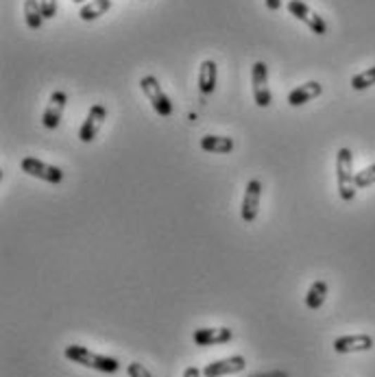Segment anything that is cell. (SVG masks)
Wrapping results in <instances>:
<instances>
[{
    "label": "cell",
    "instance_id": "13",
    "mask_svg": "<svg viewBox=\"0 0 375 377\" xmlns=\"http://www.w3.org/2000/svg\"><path fill=\"white\" fill-rule=\"evenodd\" d=\"M321 92H323V85H321L319 81H307V83L295 87V90H291V94H288V105H291V107H301V105H305V103H310L312 98L321 96Z\"/></svg>",
    "mask_w": 375,
    "mask_h": 377
},
{
    "label": "cell",
    "instance_id": "1",
    "mask_svg": "<svg viewBox=\"0 0 375 377\" xmlns=\"http://www.w3.org/2000/svg\"><path fill=\"white\" fill-rule=\"evenodd\" d=\"M63 356L75 364H81L85 369H94V371H101V373L120 371V362L116 358L101 356V353H94V351H90L87 347H81V345H68L63 349Z\"/></svg>",
    "mask_w": 375,
    "mask_h": 377
},
{
    "label": "cell",
    "instance_id": "8",
    "mask_svg": "<svg viewBox=\"0 0 375 377\" xmlns=\"http://www.w3.org/2000/svg\"><path fill=\"white\" fill-rule=\"evenodd\" d=\"M260 201H262V181L251 179L245 188V196H242V205H240V216L247 225H251L258 218Z\"/></svg>",
    "mask_w": 375,
    "mask_h": 377
},
{
    "label": "cell",
    "instance_id": "4",
    "mask_svg": "<svg viewBox=\"0 0 375 377\" xmlns=\"http://www.w3.org/2000/svg\"><path fill=\"white\" fill-rule=\"evenodd\" d=\"M251 83H253V101L258 107H269L273 103V94L269 87V65L264 61H255L251 68Z\"/></svg>",
    "mask_w": 375,
    "mask_h": 377
},
{
    "label": "cell",
    "instance_id": "15",
    "mask_svg": "<svg viewBox=\"0 0 375 377\" xmlns=\"http://www.w3.org/2000/svg\"><path fill=\"white\" fill-rule=\"evenodd\" d=\"M329 293V286L323 279H317L310 288H307V295H305V307L307 309H321V305L325 303Z\"/></svg>",
    "mask_w": 375,
    "mask_h": 377
},
{
    "label": "cell",
    "instance_id": "23",
    "mask_svg": "<svg viewBox=\"0 0 375 377\" xmlns=\"http://www.w3.org/2000/svg\"><path fill=\"white\" fill-rule=\"evenodd\" d=\"M201 375H203V371H198L196 366H188L184 371V377H201Z\"/></svg>",
    "mask_w": 375,
    "mask_h": 377
},
{
    "label": "cell",
    "instance_id": "24",
    "mask_svg": "<svg viewBox=\"0 0 375 377\" xmlns=\"http://www.w3.org/2000/svg\"><path fill=\"white\" fill-rule=\"evenodd\" d=\"M267 3V7L271 9V11H277L279 7H281V0H264Z\"/></svg>",
    "mask_w": 375,
    "mask_h": 377
},
{
    "label": "cell",
    "instance_id": "6",
    "mask_svg": "<svg viewBox=\"0 0 375 377\" xmlns=\"http://www.w3.org/2000/svg\"><path fill=\"white\" fill-rule=\"evenodd\" d=\"M20 168L22 172H27L31 177H37V179L46 181V184H61L63 181V170L57 168V166H51L46 162H42L37 158H25L20 162Z\"/></svg>",
    "mask_w": 375,
    "mask_h": 377
},
{
    "label": "cell",
    "instance_id": "21",
    "mask_svg": "<svg viewBox=\"0 0 375 377\" xmlns=\"http://www.w3.org/2000/svg\"><path fill=\"white\" fill-rule=\"evenodd\" d=\"M127 375H129V377H153L151 371H148L144 364H140V362H131V364H127Z\"/></svg>",
    "mask_w": 375,
    "mask_h": 377
},
{
    "label": "cell",
    "instance_id": "2",
    "mask_svg": "<svg viewBox=\"0 0 375 377\" xmlns=\"http://www.w3.org/2000/svg\"><path fill=\"white\" fill-rule=\"evenodd\" d=\"M336 186L343 201H354L356 198V172H354V155L347 146L338 148L336 153Z\"/></svg>",
    "mask_w": 375,
    "mask_h": 377
},
{
    "label": "cell",
    "instance_id": "19",
    "mask_svg": "<svg viewBox=\"0 0 375 377\" xmlns=\"http://www.w3.org/2000/svg\"><path fill=\"white\" fill-rule=\"evenodd\" d=\"M371 85H375V65H373V68H367V70L358 72L354 79H351V87H354L356 92H362Z\"/></svg>",
    "mask_w": 375,
    "mask_h": 377
},
{
    "label": "cell",
    "instance_id": "22",
    "mask_svg": "<svg viewBox=\"0 0 375 377\" xmlns=\"http://www.w3.org/2000/svg\"><path fill=\"white\" fill-rule=\"evenodd\" d=\"M39 5H42V11L46 20L57 15V0H39Z\"/></svg>",
    "mask_w": 375,
    "mask_h": 377
},
{
    "label": "cell",
    "instance_id": "7",
    "mask_svg": "<svg viewBox=\"0 0 375 377\" xmlns=\"http://www.w3.org/2000/svg\"><path fill=\"white\" fill-rule=\"evenodd\" d=\"M105 120H107V107L101 105V103L92 105L85 120H83V124H81V129H79V140L83 144H90L98 136V131L105 124Z\"/></svg>",
    "mask_w": 375,
    "mask_h": 377
},
{
    "label": "cell",
    "instance_id": "10",
    "mask_svg": "<svg viewBox=\"0 0 375 377\" xmlns=\"http://www.w3.org/2000/svg\"><path fill=\"white\" fill-rule=\"evenodd\" d=\"M247 369V360L242 356H229L223 360H216L205 364L203 369V377H225V375H236L240 371Z\"/></svg>",
    "mask_w": 375,
    "mask_h": 377
},
{
    "label": "cell",
    "instance_id": "17",
    "mask_svg": "<svg viewBox=\"0 0 375 377\" xmlns=\"http://www.w3.org/2000/svg\"><path fill=\"white\" fill-rule=\"evenodd\" d=\"M234 146H236V142L227 136H205V138H201V148L205 153H220L223 155V153H231Z\"/></svg>",
    "mask_w": 375,
    "mask_h": 377
},
{
    "label": "cell",
    "instance_id": "5",
    "mask_svg": "<svg viewBox=\"0 0 375 377\" xmlns=\"http://www.w3.org/2000/svg\"><path fill=\"white\" fill-rule=\"evenodd\" d=\"M286 9H288V13H291L293 18H297L299 22H303V25L310 29L312 33H317V35H327V22H325L319 13H314L310 7H307L303 0H288Z\"/></svg>",
    "mask_w": 375,
    "mask_h": 377
},
{
    "label": "cell",
    "instance_id": "14",
    "mask_svg": "<svg viewBox=\"0 0 375 377\" xmlns=\"http://www.w3.org/2000/svg\"><path fill=\"white\" fill-rule=\"evenodd\" d=\"M216 81H218V65L214 59H205L198 68V90L203 96H210L216 90Z\"/></svg>",
    "mask_w": 375,
    "mask_h": 377
},
{
    "label": "cell",
    "instance_id": "18",
    "mask_svg": "<svg viewBox=\"0 0 375 377\" xmlns=\"http://www.w3.org/2000/svg\"><path fill=\"white\" fill-rule=\"evenodd\" d=\"M25 20H27V27L31 31H39L42 29V22L46 20V18H44L39 0H25Z\"/></svg>",
    "mask_w": 375,
    "mask_h": 377
},
{
    "label": "cell",
    "instance_id": "12",
    "mask_svg": "<svg viewBox=\"0 0 375 377\" xmlns=\"http://www.w3.org/2000/svg\"><path fill=\"white\" fill-rule=\"evenodd\" d=\"M371 349H373V338L369 334L341 336L334 340L336 353H360V351H371Z\"/></svg>",
    "mask_w": 375,
    "mask_h": 377
},
{
    "label": "cell",
    "instance_id": "25",
    "mask_svg": "<svg viewBox=\"0 0 375 377\" xmlns=\"http://www.w3.org/2000/svg\"><path fill=\"white\" fill-rule=\"evenodd\" d=\"M72 3H77V5H83V3H85V0H72Z\"/></svg>",
    "mask_w": 375,
    "mask_h": 377
},
{
    "label": "cell",
    "instance_id": "16",
    "mask_svg": "<svg viewBox=\"0 0 375 377\" xmlns=\"http://www.w3.org/2000/svg\"><path fill=\"white\" fill-rule=\"evenodd\" d=\"M109 9H112V0H90V3H85L79 11V18L83 22H92V20H98L101 15H105Z\"/></svg>",
    "mask_w": 375,
    "mask_h": 377
},
{
    "label": "cell",
    "instance_id": "9",
    "mask_svg": "<svg viewBox=\"0 0 375 377\" xmlns=\"http://www.w3.org/2000/svg\"><path fill=\"white\" fill-rule=\"evenodd\" d=\"M234 338V331L229 327H201L192 334V340L196 347H214L225 345Z\"/></svg>",
    "mask_w": 375,
    "mask_h": 377
},
{
    "label": "cell",
    "instance_id": "11",
    "mask_svg": "<svg viewBox=\"0 0 375 377\" xmlns=\"http://www.w3.org/2000/svg\"><path fill=\"white\" fill-rule=\"evenodd\" d=\"M65 103H68V94L61 92V90L53 92L51 98H49L46 109H44V114H42V124L46 129H57L59 122H61V116H63Z\"/></svg>",
    "mask_w": 375,
    "mask_h": 377
},
{
    "label": "cell",
    "instance_id": "20",
    "mask_svg": "<svg viewBox=\"0 0 375 377\" xmlns=\"http://www.w3.org/2000/svg\"><path fill=\"white\" fill-rule=\"evenodd\" d=\"M373 184H375V164H371L364 170L356 172V188H369Z\"/></svg>",
    "mask_w": 375,
    "mask_h": 377
},
{
    "label": "cell",
    "instance_id": "3",
    "mask_svg": "<svg viewBox=\"0 0 375 377\" xmlns=\"http://www.w3.org/2000/svg\"><path fill=\"white\" fill-rule=\"evenodd\" d=\"M140 87H142L146 101L151 103V107L155 109V114H160L162 118H168L172 114V103L166 96V92L162 90V85H160V81L155 77H153V75L142 77L140 79Z\"/></svg>",
    "mask_w": 375,
    "mask_h": 377
}]
</instances>
